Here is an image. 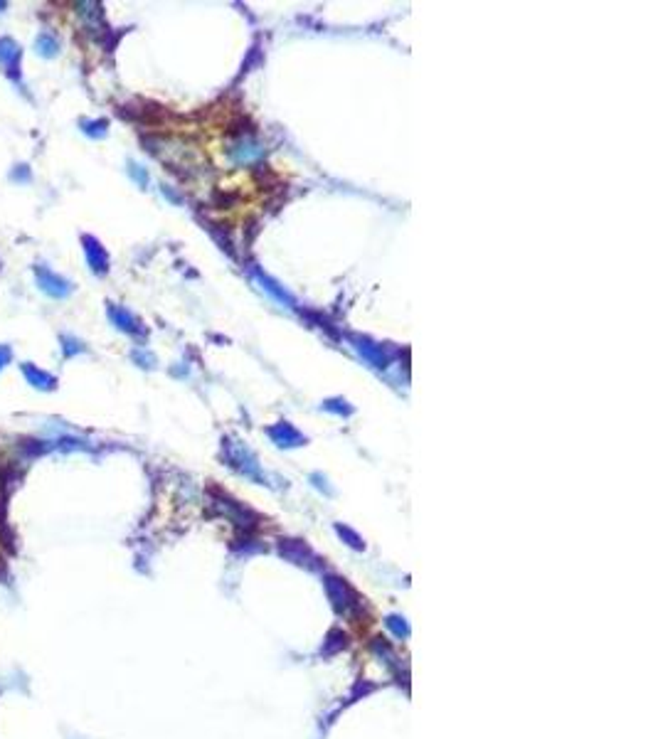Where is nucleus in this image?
<instances>
[{
  "label": "nucleus",
  "instance_id": "1",
  "mask_svg": "<svg viewBox=\"0 0 658 739\" xmlns=\"http://www.w3.org/2000/svg\"><path fill=\"white\" fill-rule=\"evenodd\" d=\"M326 592H328V599H331L333 609H336V614L353 616L360 611V597H358L355 589L350 587L345 579H340V577H333V574L326 577Z\"/></svg>",
  "mask_w": 658,
  "mask_h": 739
},
{
  "label": "nucleus",
  "instance_id": "2",
  "mask_svg": "<svg viewBox=\"0 0 658 739\" xmlns=\"http://www.w3.org/2000/svg\"><path fill=\"white\" fill-rule=\"evenodd\" d=\"M35 277H37V286L42 288L45 294H50L52 299H64V296H69V291H72L67 279H62L60 274L47 269V266H35Z\"/></svg>",
  "mask_w": 658,
  "mask_h": 739
},
{
  "label": "nucleus",
  "instance_id": "3",
  "mask_svg": "<svg viewBox=\"0 0 658 739\" xmlns=\"http://www.w3.org/2000/svg\"><path fill=\"white\" fill-rule=\"evenodd\" d=\"M282 554L289 559V562H293V565H301V567H309V570H316V554L311 552L309 548H306L304 542H298V540H284L282 545Z\"/></svg>",
  "mask_w": 658,
  "mask_h": 739
},
{
  "label": "nucleus",
  "instance_id": "4",
  "mask_svg": "<svg viewBox=\"0 0 658 739\" xmlns=\"http://www.w3.org/2000/svg\"><path fill=\"white\" fill-rule=\"evenodd\" d=\"M82 242H84V252H86V259H89L91 271H94V274H107L109 256H107V252H104L102 244L96 242L94 237H84Z\"/></svg>",
  "mask_w": 658,
  "mask_h": 739
},
{
  "label": "nucleus",
  "instance_id": "5",
  "mask_svg": "<svg viewBox=\"0 0 658 739\" xmlns=\"http://www.w3.org/2000/svg\"><path fill=\"white\" fill-rule=\"evenodd\" d=\"M269 436H271V439H274L279 446H301V444L306 441L304 436L298 434V431L293 429L291 424H286V422H282V424H276V427H271V429H269Z\"/></svg>",
  "mask_w": 658,
  "mask_h": 739
},
{
  "label": "nucleus",
  "instance_id": "6",
  "mask_svg": "<svg viewBox=\"0 0 658 739\" xmlns=\"http://www.w3.org/2000/svg\"><path fill=\"white\" fill-rule=\"evenodd\" d=\"M23 373L25 377H28V382L33 384V387H37V390H55V384L57 380L52 377V375H47L45 370H37L35 365H30V362H23Z\"/></svg>",
  "mask_w": 658,
  "mask_h": 739
},
{
  "label": "nucleus",
  "instance_id": "7",
  "mask_svg": "<svg viewBox=\"0 0 658 739\" xmlns=\"http://www.w3.org/2000/svg\"><path fill=\"white\" fill-rule=\"evenodd\" d=\"M345 646H348V636H345L340 628H333V631L326 636V641H323L321 653L323 655H333V653H338V651H343Z\"/></svg>",
  "mask_w": 658,
  "mask_h": 739
},
{
  "label": "nucleus",
  "instance_id": "8",
  "mask_svg": "<svg viewBox=\"0 0 658 739\" xmlns=\"http://www.w3.org/2000/svg\"><path fill=\"white\" fill-rule=\"evenodd\" d=\"M109 316H111V321L116 323L121 330H129V333H136V330H138V323H136V318L131 316L126 308H116V306H111V308H109Z\"/></svg>",
  "mask_w": 658,
  "mask_h": 739
},
{
  "label": "nucleus",
  "instance_id": "9",
  "mask_svg": "<svg viewBox=\"0 0 658 739\" xmlns=\"http://www.w3.org/2000/svg\"><path fill=\"white\" fill-rule=\"evenodd\" d=\"M17 57H20V47L12 40H0V62H6L10 69H15Z\"/></svg>",
  "mask_w": 658,
  "mask_h": 739
},
{
  "label": "nucleus",
  "instance_id": "10",
  "mask_svg": "<svg viewBox=\"0 0 658 739\" xmlns=\"http://www.w3.org/2000/svg\"><path fill=\"white\" fill-rule=\"evenodd\" d=\"M35 47H37V55H42V57H55L57 50H60V42H57L50 32H42V35L37 37V42H35Z\"/></svg>",
  "mask_w": 658,
  "mask_h": 739
},
{
  "label": "nucleus",
  "instance_id": "11",
  "mask_svg": "<svg viewBox=\"0 0 658 739\" xmlns=\"http://www.w3.org/2000/svg\"><path fill=\"white\" fill-rule=\"evenodd\" d=\"M385 626H387L397 638L410 636V626H407V621L402 619V616H387V619H385Z\"/></svg>",
  "mask_w": 658,
  "mask_h": 739
},
{
  "label": "nucleus",
  "instance_id": "12",
  "mask_svg": "<svg viewBox=\"0 0 658 739\" xmlns=\"http://www.w3.org/2000/svg\"><path fill=\"white\" fill-rule=\"evenodd\" d=\"M336 532H338L340 537H345V540H348V545H350L353 550H363V548H365V542H363L360 537L355 535V532L350 530V527H345V525H336Z\"/></svg>",
  "mask_w": 658,
  "mask_h": 739
},
{
  "label": "nucleus",
  "instance_id": "13",
  "mask_svg": "<svg viewBox=\"0 0 658 739\" xmlns=\"http://www.w3.org/2000/svg\"><path fill=\"white\" fill-rule=\"evenodd\" d=\"M62 343H64V355H67V357L77 355V353H82V350H84V348H82V343H79V340L67 338V335H64V338H62Z\"/></svg>",
  "mask_w": 658,
  "mask_h": 739
},
{
  "label": "nucleus",
  "instance_id": "14",
  "mask_svg": "<svg viewBox=\"0 0 658 739\" xmlns=\"http://www.w3.org/2000/svg\"><path fill=\"white\" fill-rule=\"evenodd\" d=\"M84 131L89 135H104L107 133V121H94V124H84Z\"/></svg>",
  "mask_w": 658,
  "mask_h": 739
},
{
  "label": "nucleus",
  "instance_id": "15",
  "mask_svg": "<svg viewBox=\"0 0 658 739\" xmlns=\"http://www.w3.org/2000/svg\"><path fill=\"white\" fill-rule=\"evenodd\" d=\"M10 355H12L10 348H8V345H0V370H3V367L10 362Z\"/></svg>",
  "mask_w": 658,
  "mask_h": 739
},
{
  "label": "nucleus",
  "instance_id": "16",
  "mask_svg": "<svg viewBox=\"0 0 658 739\" xmlns=\"http://www.w3.org/2000/svg\"><path fill=\"white\" fill-rule=\"evenodd\" d=\"M131 175H134V178H136L138 183H141V185H146V183H148V175L143 173V170L138 168V165H131Z\"/></svg>",
  "mask_w": 658,
  "mask_h": 739
}]
</instances>
